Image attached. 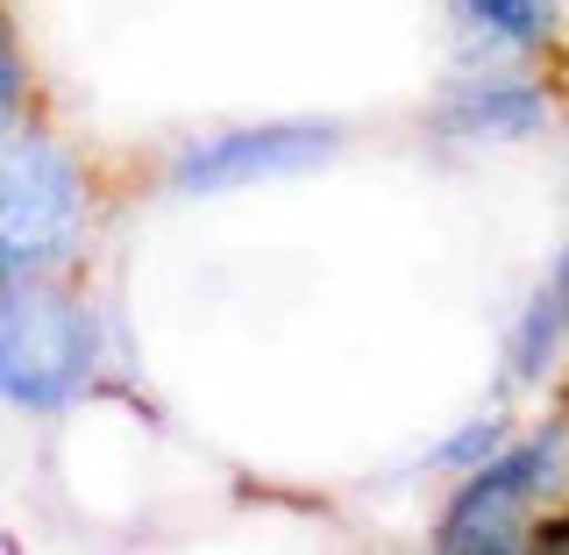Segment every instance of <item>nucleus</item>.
Here are the masks:
<instances>
[{
	"instance_id": "1",
	"label": "nucleus",
	"mask_w": 569,
	"mask_h": 555,
	"mask_svg": "<svg viewBox=\"0 0 569 555\" xmlns=\"http://www.w3.org/2000/svg\"><path fill=\"white\" fill-rule=\"evenodd\" d=\"M93 320L71 299L0 278V399L36 406V414L79 399V385L93 378Z\"/></svg>"
},
{
	"instance_id": "6",
	"label": "nucleus",
	"mask_w": 569,
	"mask_h": 555,
	"mask_svg": "<svg viewBox=\"0 0 569 555\" xmlns=\"http://www.w3.org/2000/svg\"><path fill=\"white\" fill-rule=\"evenodd\" d=\"M562 320H569V264H562V278L548 285L541 299H533V314H527V328H520V349H512V364H520V378H533V364H541V356L556 349Z\"/></svg>"
},
{
	"instance_id": "2",
	"label": "nucleus",
	"mask_w": 569,
	"mask_h": 555,
	"mask_svg": "<svg viewBox=\"0 0 569 555\" xmlns=\"http://www.w3.org/2000/svg\"><path fill=\"white\" fill-rule=\"evenodd\" d=\"M86 221V178L43 136L0 142V278H29L71 257Z\"/></svg>"
},
{
	"instance_id": "8",
	"label": "nucleus",
	"mask_w": 569,
	"mask_h": 555,
	"mask_svg": "<svg viewBox=\"0 0 569 555\" xmlns=\"http://www.w3.org/2000/svg\"><path fill=\"white\" fill-rule=\"evenodd\" d=\"M14 100H22V65H14V43L0 36V129H8Z\"/></svg>"
},
{
	"instance_id": "4",
	"label": "nucleus",
	"mask_w": 569,
	"mask_h": 555,
	"mask_svg": "<svg viewBox=\"0 0 569 555\" xmlns=\"http://www.w3.org/2000/svg\"><path fill=\"white\" fill-rule=\"evenodd\" d=\"M335 150L328 121H278V129H236V136H213L200 150L178 157V186L186 192H221L242 186V178H271V171H307Z\"/></svg>"
},
{
	"instance_id": "5",
	"label": "nucleus",
	"mask_w": 569,
	"mask_h": 555,
	"mask_svg": "<svg viewBox=\"0 0 569 555\" xmlns=\"http://www.w3.org/2000/svg\"><path fill=\"white\" fill-rule=\"evenodd\" d=\"M449 121L456 136H506V129H533L541 121V100L527 93V86H477V93L449 100Z\"/></svg>"
},
{
	"instance_id": "7",
	"label": "nucleus",
	"mask_w": 569,
	"mask_h": 555,
	"mask_svg": "<svg viewBox=\"0 0 569 555\" xmlns=\"http://www.w3.org/2000/svg\"><path fill=\"white\" fill-rule=\"evenodd\" d=\"M462 14L485 36H498V43H533L556 8H548V0H462Z\"/></svg>"
},
{
	"instance_id": "3",
	"label": "nucleus",
	"mask_w": 569,
	"mask_h": 555,
	"mask_svg": "<svg viewBox=\"0 0 569 555\" xmlns=\"http://www.w3.org/2000/svg\"><path fill=\"white\" fill-rule=\"evenodd\" d=\"M548 477H556V435H533L520 449H506L498 463H485V470L456 492L449 521H441V548L506 555L520 542V513L548 492Z\"/></svg>"
}]
</instances>
